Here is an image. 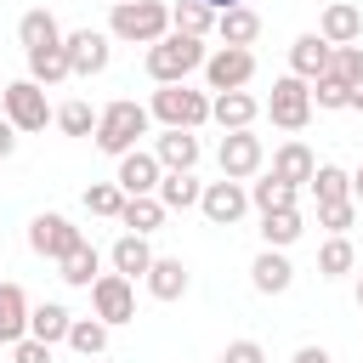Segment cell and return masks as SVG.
Returning <instances> with one entry per match:
<instances>
[{
    "mask_svg": "<svg viewBox=\"0 0 363 363\" xmlns=\"http://www.w3.org/2000/svg\"><path fill=\"white\" fill-rule=\"evenodd\" d=\"M108 34L125 40V45H159L170 34V6L164 0H113Z\"/></svg>",
    "mask_w": 363,
    "mask_h": 363,
    "instance_id": "obj_1",
    "label": "cell"
},
{
    "mask_svg": "<svg viewBox=\"0 0 363 363\" xmlns=\"http://www.w3.org/2000/svg\"><path fill=\"white\" fill-rule=\"evenodd\" d=\"M204 68V40H193V34H164L159 45H147V79L153 85H187V74H199Z\"/></svg>",
    "mask_w": 363,
    "mask_h": 363,
    "instance_id": "obj_2",
    "label": "cell"
},
{
    "mask_svg": "<svg viewBox=\"0 0 363 363\" xmlns=\"http://www.w3.org/2000/svg\"><path fill=\"white\" fill-rule=\"evenodd\" d=\"M147 125H153V113H147L142 102L119 96V102H108L102 119H96V147L113 153V159H125V153H136V142L147 136Z\"/></svg>",
    "mask_w": 363,
    "mask_h": 363,
    "instance_id": "obj_3",
    "label": "cell"
},
{
    "mask_svg": "<svg viewBox=\"0 0 363 363\" xmlns=\"http://www.w3.org/2000/svg\"><path fill=\"white\" fill-rule=\"evenodd\" d=\"M147 113L164 125V130H199L210 119V91H187V85H159Z\"/></svg>",
    "mask_w": 363,
    "mask_h": 363,
    "instance_id": "obj_4",
    "label": "cell"
},
{
    "mask_svg": "<svg viewBox=\"0 0 363 363\" xmlns=\"http://www.w3.org/2000/svg\"><path fill=\"white\" fill-rule=\"evenodd\" d=\"M0 119H11L17 136H28V130H45V125L57 119V108L45 102V85H34V79H11V85L0 91Z\"/></svg>",
    "mask_w": 363,
    "mask_h": 363,
    "instance_id": "obj_5",
    "label": "cell"
},
{
    "mask_svg": "<svg viewBox=\"0 0 363 363\" xmlns=\"http://www.w3.org/2000/svg\"><path fill=\"white\" fill-rule=\"evenodd\" d=\"M85 244V233L68 221V216H57V210H40L34 221H28V250L40 255V261H62V255H74Z\"/></svg>",
    "mask_w": 363,
    "mask_h": 363,
    "instance_id": "obj_6",
    "label": "cell"
},
{
    "mask_svg": "<svg viewBox=\"0 0 363 363\" xmlns=\"http://www.w3.org/2000/svg\"><path fill=\"white\" fill-rule=\"evenodd\" d=\"M267 113H272V125H278V130H306V119H312V85H306V79H295V74L272 79Z\"/></svg>",
    "mask_w": 363,
    "mask_h": 363,
    "instance_id": "obj_7",
    "label": "cell"
},
{
    "mask_svg": "<svg viewBox=\"0 0 363 363\" xmlns=\"http://www.w3.org/2000/svg\"><path fill=\"white\" fill-rule=\"evenodd\" d=\"M255 79V51H238V45H221L204 57V85L221 96V91H244Z\"/></svg>",
    "mask_w": 363,
    "mask_h": 363,
    "instance_id": "obj_8",
    "label": "cell"
},
{
    "mask_svg": "<svg viewBox=\"0 0 363 363\" xmlns=\"http://www.w3.org/2000/svg\"><path fill=\"white\" fill-rule=\"evenodd\" d=\"M91 312L113 329V323H130L136 318V284L130 278H119V272H102L96 284H91Z\"/></svg>",
    "mask_w": 363,
    "mask_h": 363,
    "instance_id": "obj_9",
    "label": "cell"
},
{
    "mask_svg": "<svg viewBox=\"0 0 363 363\" xmlns=\"http://www.w3.org/2000/svg\"><path fill=\"white\" fill-rule=\"evenodd\" d=\"M62 51H68V68H74L79 79H91V74L108 68L113 34H102V28H74V34H62Z\"/></svg>",
    "mask_w": 363,
    "mask_h": 363,
    "instance_id": "obj_10",
    "label": "cell"
},
{
    "mask_svg": "<svg viewBox=\"0 0 363 363\" xmlns=\"http://www.w3.org/2000/svg\"><path fill=\"white\" fill-rule=\"evenodd\" d=\"M216 159H221V176H227V182H250V176L267 164V153H261V136H250V130H227Z\"/></svg>",
    "mask_w": 363,
    "mask_h": 363,
    "instance_id": "obj_11",
    "label": "cell"
},
{
    "mask_svg": "<svg viewBox=\"0 0 363 363\" xmlns=\"http://www.w3.org/2000/svg\"><path fill=\"white\" fill-rule=\"evenodd\" d=\"M199 210H204V221L210 227H233L244 210H250V187L244 182H204V199H199Z\"/></svg>",
    "mask_w": 363,
    "mask_h": 363,
    "instance_id": "obj_12",
    "label": "cell"
},
{
    "mask_svg": "<svg viewBox=\"0 0 363 363\" xmlns=\"http://www.w3.org/2000/svg\"><path fill=\"white\" fill-rule=\"evenodd\" d=\"M113 182H119V193H125V199H147V193H159V182H164V164H159L147 147H136V153H125V159H119Z\"/></svg>",
    "mask_w": 363,
    "mask_h": 363,
    "instance_id": "obj_13",
    "label": "cell"
},
{
    "mask_svg": "<svg viewBox=\"0 0 363 363\" xmlns=\"http://www.w3.org/2000/svg\"><path fill=\"white\" fill-rule=\"evenodd\" d=\"M329 57H335V45H329L323 34H301V40L289 45V74L312 85V79H323V74H329Z\"/></svg>",
    "mask_w": 363,
    "mask_h": 363,
    "instance_id": "obj_14",
    "label": "cell"
},
{
    "mask_svg": "<svg viewBox=\"0 0 363 363\" xmlns=\"http://www.w3.org/2000/svg\"><path fill=\"white\" fill-rule=\"evenodd\" d=\"M318 34H323L329 45H357V40H363V11H357L352 0H335V6H323Z\"/></svg>",
    "mask_w": 363,
    "mask_h": 363,
    "instance_id": "obj_15",
    "label": "cell"
},
{
    "mask_svg": "<svg viewBox=\"0 0 363 363\" xmlns=\"http://www.w3.org/2000/svg\"><path fill=\"white\" fill-rule=\"evenodd\" d=\"M142 284H147V295H153V301H182L193 278H187L182 255H153V267H147V278H142Z\"/></svg>",
    "mask_w": 363,
    "mask_h": 363,
    "instance_id": "obj_16",
    "label": "cell"
},
{
    "mask_svg": "<svg viewBox=\"0 0 363 363\" xmlns=\"http://www.w3.org/2000/svg\"><path fill=\"white\" fill-rule=\"evenodd\" d=\"M28 295H23V284H0V346H17V340H28Z\"/></svg>",
    "mask_w": 363,
    "mask_h": 363,
    "instance_id": "obj_17",
    "label": "cell"
},
{
    "mask_svg": "<svg viewBox=\"0 0 363 363\" xmlns=\"http://www.w3.org/2000/svg\"><path fill=\"white\" fill-rule=\"evenodd\" d=\"M255 113H261V102H255L250 91H221V96H210V119H216L221 130H250Z\"/></svg>",
    "mask_w": 363,
    "mask_h": 363,
    "instance_id": "obj_18",
    "label": "cell"
},
{
    "mask_svg": "<svg viewBox=\"0 0 363 363\" xmlns=\"http://www.w3.org/2000/svg\"><path fill=\"white\" fill-rule=\"evenodd\" d=\"M108 261H113V272L119 278H147V267H153V250H147V238L142 233H119L113 238V250H108Z\"/></svg>",
    "mask_w": 363,
    "mask_h": 363,
    "instance_id": "obj_19",
    "label": "cell"
},
{
    "mask_svg": "<svg viewBox=\"0 0 363 363\" xmlns=\"http://www.w3.org/2000/svg\"><path fill=\"white\" fill-rule=\"evenodd\" d=\"M250 284H255L261 295H284V289L295 284V267H289V255H284V250H261V255L250 261Z\"/></svg>",
    "mask_w": 363,
    "mask_h": 363,
    "instance_id": "obj_20",
    "label": "cell"
},
{
    "mask_svg": "<svg viewBox=\"0 0 363 363\" xmlns=\"http://www.w3.org/2000/svg\"><path fill=\"white\" fill-rule=\"evenodd\" d=\"M272 176H278V182H289V187H306V182L318 176L312 147H306V142H284V147L272 153Z\"/></svg>",
    "mask_w": 363,
    "mask_h": 363,
    "instance_id": "obj_21",
    "label": "cell"
},
{
    "mask_svg": "<svg viewBox=\"0 0 363 363\" xmlns=\"http://www.w3.org/2000/svg\"><path fill=\"white\" fill-rule=\"evenodd\" d=\"M17 40H23V51H51V45H62V28L45 6H34V11L17 17Z\"/></svg>",
    "mask_w": 363,
    "mask_h": 363,
    "instance_id": "obj_22",
    "label": "cell"
},
{
    "mask_svg": "<svg viewBox=\"0 0 363 363\" xmlns=\"http://www.w3.org/2000/svg\"><path fill=\"white\" fill-rule=\"evenodd\" d=\"M68 329H74V312H68L62 301H40V306L28 312V335H34V340H45V346L68 340Z\"/></svg>",
    "mask_w": 363,
    "mask_h": 363,
    "instance_id": "obj_23",
    "label": "cell"
},
{
    "mask_svg": "<svg viewBox=\"0 0 363 363\" xmlns=\"http://www.w3.org/2000/svg\"><path fill=\"white\" fill-rule=\"evenodd\" d=\"M216 34H221V45L250 51V45L261 40V17H255L250 6H233V11H221V17H216Z\"/></svg>",
    "mask_w": 363,
    "mask_h": 363,
    "instance_id": "obj_24",
    "label": "cell"
},
{
    "mask_svg": "<svg viewBox=\"0 0 363 363\" xmlns=\"http://www.w3.org/2000/svg\"><path fill=\"white\" fill-rule=\"evenodd\" d=\"M153 159H159L164 170H193V164H199V136H193V130H164V136L153 142Z\"/></svg>",
    "mask_w": 363,
    "mask_h": 363,
    "instance_id": "obj_25",
    "label": "cell"
},
{
    "mask_svg": "<svg viewBox=\"0 0 363 363\" xmlns=\"http://www.w3.org/2000/svg\"><path fill=\"white\" fill-rule=\"evenodd\" d=\"M164 210H193L199 199H204V182L193 176V170H164V182H159V193H153Z\"/></svg>",
    "mask_w": 363,
    "mask_h": 363,
    "instance_id": "obj_26",
    "label": "cell"
},
{
    "mask_svg": "<svg viewBox=\"0 0 363 363\" xmlns=\"http://www.w3.org/2000/svg\"><path fill=\"white\" fill-rule=\"evenodd\" d=\"M96 267H102V255H96V244H79L74 255H62V261H57V278H62V284H74V289H91V284L102 278Z\"/></svg>",
    "mask_w": 363,
    "mask_h": 363,
    "instance_id": "obj_27",
    "label": "cell"
},
{
    "mask_svg": "<svg viewBox=\"0 0 363 363\" xmlns=\"http://www.w3.org/2000/svg\"><path fill=\"white\" fill-rule=\"evenodd\" d=\"M301 233H306L301 210H267V216H261V238H267V250H289Z\"/></svg>",
    "mask_w": 363,
    "mask_h": 363,
    "instance_id": "obj_28",
    "label": "cell"
},
{
    "mask_svg": "<svg viewBox=\"0 0 363 363\" xmlns=\"http://www.w3.org/2000/svg\"><path fill=\"white\" fill-rule=\"evenodd\" d=\"M68 74H74V68H68V51H62V45H51V51H28V79H34V85L51 91V85H62Z\"/></svg>",
    "mask_w": 363,
    "mask_h": 363,
    "instance_id": "obj_29",
    "label": "cell"
},
{
    "mask_svg": "<svg viewBox=\"0 0 363 363\" xmlns=\"http://www.w3.org/2000/svg\"><path fill=\"white\" fill-rule=\"evenodd\" d=\"M295 193H301V187H289V182H278L272 170H267L261 182H250V204H255L261 216H267V210H295Z\"/></svg>",
    "mask_w": 363,
    "mask_h": 363,
    "instance_id": "obj_30",
    "label": "cell"
},
{
    "mask_svg": "<svg viewBox=\"0 0 363 363\" xmlns=\"http://www.w3.org/2000/svg\"><path fill=\"white\" fill-rule=\"evenodd\" d=\"M170 28H176V34H193V40H204V34H216V11H210V6H199V0H176V6H170Z\"/></svg>",
    "mask_w": 363,
    "mask_h": 363,
    "instance_id": "obj_31",
    "label": "cell"
},
{
    "mask_svg": "<svg viewBox=\"0 0 363 363\" xmlns=\"http://www.w3.org/2000/svg\"><path fill=\"white\" fill-rule=\"evenodd\" d=\"M119 221H125L130 233H142V238H147V233H159V221H164V204H159L153 193H147V199H125Z\"/></svg>",
    "mask_w": 363,
    "mask_h": 363,
    "instance_id": "obj_32",
    "label": "cell"
},
{
    "mask_svg": "<svg viewBox=\"0 0 363 363\" xmlns=\"http://www.w3.org/2000/svg\"><path fill=\"white\" fill-rule=\"evenodd\" d=\"M68 346H74L79 357H102V352H108V323H102V318H74Z\"/></svg>",
    "mask_w": 363,
    "mask_h": 363,
    "instance_id": "obj_33",
    "label": "cell"
},
{
    "mask_svg": "<svg viewBox=\"0 0 363 363\" xmlns=\"http://www.w3.org/2000/svg\"><path fill=\"white\" fill-rule=\"evenodd\" d=\"M96 119H102V113H96L91 102H62L51 125H57L62 136H96Z\"/></svg>",
    "mask_w": 363,
    "mask_h": 363,
    "instance_id": "obj_34",
    "label": "cell"
},
{
    "mask_svg": "<svg viewBox=\"0 0 363 363\" xmlns=\"http://www.w3.org/2000/svg\"><path fill=\"white\" fill-rule=\"evenodd\" d=\"M306 187L318 193V204H340V199H352V176H346L340 164H318V176H312Z\"/></svg>",
    "mask_w": 363,
    "mask_h": 363,
    "instance_id": "obj_35",
    "label": "cell"
},
{
    "mask_svg": "<svg viewBox=\"0 0 363 363\" xmlns=\"http://www.w3.org/2000/svg\"><path fill=\"white\" fill-rule=\"evenodd\" d=\"M85 210H91V216H108V221H119V210H125V193H119V182H91V187H85Z\"/></svg>",
    "mask_w": 363,
    "mask_h": 363,
    "instance_id": "obj_36",
    "label": "cell"
},
{
    "mask_svg": "<svg viewBox=\"0 0 363 363\" xmlns=\"http://www.w3.org/2000/svg\"><path fill=\"white\" fill-rule=\"evenodd\" d=\"M352 261H357L352 238H329V244L318 250V272H323V278H346V272H352Z\"/></svg>",
    "mask_w": 363,
    "mask_h": 363,
    "instance_id": "obj_37",
    "label": "cell"
},
{
    "mask_svg": "<svg viewBox=\"0 0 363 363\" xmlns=\"http://www.w3.org/2000/svg\"><path fill=\"white\" fill-rule=\"evenodd\" d=\"M357 216H363V210H357L352 199H340V204H318V221L329 227V238H346V233L357 227Z\"/></svg>",
    "mask_w": 363,
    "mask_h": 363,
    "instance_id": "obj_38",
    "label": "cell"
},
{
    "mask_svg": "<svg viewBox=\"0 0 363 363\" xmlns=\"http://www.w3.org/2000/svg\"><path fill=\"white\" fill-rule=\"evenodd\" d=\"M329 74H335L340 85H357V79H363V45H335Z\"/></svg>",
    "mask_w": 363,
    "mask_h": 363,
    "instance_id": "obj_39",
    "label": "cell"
},
{
    "mask_svg": "<svg viewBox=\"0 0 363 363\" xmlns=\"http://www.w3.org/2000/svg\"><path fill=\"white\" fill-rule=\"evenodd\" d=\"M312 102L318 108H352V85H340L335 74H323V79H312Z\"/></svg>",
    "mask_w": 363,
    "mask_h": 363,
    "instance_id": "obj_40",
    "label": "cell"
},
{
    "mask_svg": "<svg viewBox=\"0 0 363 363\" xmlns=\"http://www.w3.org/2000/svg\"><path fill=\"white\" fill-rule=\"evenodd\" d=\"M11 363H51V346L28 335V340H17V346H11Z\"/></svg>",
    "mask_w": 363,
    "mask_h": 363,
    "instance_id": "obj_41",
    "label": "cell"
},
{
    "mask_svg": "<svg viewBox=\"0 0 363 363\" xmlns=\"http://www.w3.org/2000/svg\"><path fill=\"white\" fill-rule=\"evenodd\" d=\"M221 363H267V352H261V340H233L221 352Z\"/></svg>",
    "mask_w": 363,
    "mask_h": 363,
    "instance_id": "obj_42",
    "label": "cell"
},
{
    "mask_svg": "<svg viewBox=\"0 0 363 363\" xmlns=\"http://www.w3.org/2000/svg\"><path fill=\"white\" fill-rule=\"evenodd\" d=\"M11 153H17V125L0 119V159H11Z\"/></svg>",
    "mask_w": 363,
    "mask_h": 363,
    "instance_id": "obj_43",
    "label": "cell"
},
{
    "mask_svg": "<svg viewBox=\"0 0 363 363\" xmlns=\"http://www.w3.org/2000/svg\"><path fill=\"white\" fill-rule=\"evenodd\" d=\"M295 363H329V352H323V346H301V352H295Z\"/></svg>",
    "mask_w": 363,
    "mask_h": 363,
    "instance_id": "obj_44",
    "label": "cell"
},
{
    "mask_svg": "<svg viewBox=\"0 0 363 363\" xmlns=\"http://www.w3.org/2000/svg\"><path fill=\"white\" fill-rule=\"evenodd\" d=\"M199 6H210V11L221 17V11H233V6H244V0H199Z\"/></svg>",
    "mask_w": 363,
    "mask_h": 363,
    "instance_id": "obj_45",
    "label": "cell"
},
{
    "mask_svg": "<svg viewBox=\"0 0 363 363\" xmlns=\"http://www.w3.org/2000/svg\"><path fill=\"white\" fill-rule=\"evenodd\" d=\"M352 204H357V210H363V170H357V176H352Z\"/></svg>",
    "mask_w": 363,
    "mask_h": 363,
    "instance_id": "obj_46",
    "label": "cell"
},
{
    "mask_svg": "<svg viewBox=\"0 0 363 363\" xmlns=\"http://www.w3.org/2000/svg\"><path fill=\"white\" fill-rule=\"evenodd\" d=\"M352 108H357V113H363V79H357V85H352Z\"/></svg>",
    "mask_w": 363,
    "mask_h": 363,
    "instance_id": "obj_47",
    "label": "cell"
},
{
    "mask_svg": "<svg viewBox=\"0 0 363 363\" xmlns=\"http://www.w3.org/2000/svg\"><path fill=\"white\" fill-rule=\"evenodd\" d=\"M357 306H363V278H357Z\"/></svg>",
    "mask_w": 363,
    "mask_h": 363,
    "instance_id": "obj_48",
    "label": "cell"
},
{
    "mask_svg": "<svg viewBox=\"0 0 363 363\" xmlns=\"http://www.w3.org/2000/svg\"><path fill=\"white\" fill-rule=\"evenodd\" d=\"M357 221H363V216H357Z\"/></svg>",
    "mask_w": 363,
    "mask_h": 363,
    "instance_id": "obj_49",
    "label": "cell"
}]
</instances>
